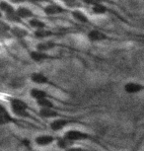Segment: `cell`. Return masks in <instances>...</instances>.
I'll return each instance as SVG.
<instances>
[{
	"label": "cell",
	"mask_w": 144,
	"mask_h": 151,
	"mask_svg": "<svg viewBox=\"0 0 144 151\" xmlns=\"http://www.w3.org/2000/svg\"><path fill=\"white\" fill-rule=\"evenodd\" d=\"M0 11H1L4 15H8V14L15 12L16 7L14 6L13 4H11L9 1L1 0V1H0Z\"/></svg>",
	"instance_id": "obj_20"
},
{
	"label": "cell",
	"mask_w": 144,
	"mask_h": 151,
	"mask_svg": "<svg viewBox=\"0 0 144 151\" xmlns=\"http://www.w3.org/2000/svg\"><path fill=\"white\" fill-rule=\"evenodd\" d=\"M28 25L33 28L34 30H39V29H44L47 28V24L44 23L43 20L37 18V17H34V18L28 20Z\"/></svg>",
	"instance_id": "obj_21"
},
{
	"label": "cell",
	"mask_w": 144,
	"mask_h": 151,
	"mask_svg": "<svg viewBox=\"0 0 144 151\" xmlns=\"http://www.w3.org/2000/svg\"><path fill=\"white\" fill-rule=\"evenodd\" d=\"M16 12L22 20H30L34 18V17H36L35 14L33 12V10H31L29 7L24 6V5H21V6L17 7Z\"/></svg>",
	"instance_id": "obj_14"
},
{
	"label": "cell",
	"mask_w": 144,
	"mask_h": 151,
	"mask_svg": "<svg viewBox=\"0 0 144 151\" xmlns=\"http://www.w3.org/2000/svg\"><path fill=\"white\" fill-rule=\"evenodd\" d=\"M39 114L41 118L43 119H57L60 118L61 115L59 114L56 109H52V108H47V109H39Z\"/></svg>",
	"instance_id": "obj_15"
},
{
	"label": "cell",
	"mask_w": 144,
	"mask_h": 151,
	"mask_svg": "<svg viewBox=\"0 0 144 151\" xmlns=\"http://www.w3.org/2000/svg\"><path fill=\"white\" fill-rule=\"evenodd\" d=\"M29 31L26 28H24L23 26H20V25H15V26L11 27L10 29V36L19 40L25 39L26 37L29 36Z\"/></svg>",
	"instance_id": "obj_12"
},
{
	"label": "cell",
	"mask_w": 144,
	"mask_h": 151,
	"mask_svg": "<svg viewBox=\"0 0 144 151\" xmlns=\"http://www.w3.org/2000/svg\"><path fill=\"white\" fill-rule=\"evenodd\" d=\"M70 14H71L72 18L74 19L75 21L81 23V24H88L90 22V19H89V17L87 16V14L84 12V11L78 9V8L72 9L70 11Z\"/></svg>",
	"instance_id": "obj_13"
},
{
	"label": "cell",
	"mask_w": 144,
	"mask_h": 151,
	"mask_svg": "<svg viewBox=\"0 0 144 151\" xmlns=\"http://www.w3.org/2000/svg\"><path fill=\"white\" fill-rule=\"evenodd\" d=\"M16 124V119L14 118L12 114L9 113L7 108L3 104L0 103V127L2 125H6L9 124Z\"/></svg>",
	"instance_id": "obj_6"
},
{
	"label": "cell",
	"mask_w": 144,
	"mask_h": 151,
	"mask_svg": "<svg viewBox=\"0 0 144 151\" xmlns=\"http://www.w3.org/2000/svg\"><path fill=\"white\" fill-rule=\"evenodd\" d=\"M4 17V14L1 12V11H0V19H2Z\"/></svg>",
	"instance_id": "obj_28"
},
{
	"label": "cell",
	"mask_w": 144,
	"mask_h": 151,
	"mask_svg": "<svg viewBox=\"0 0 144 151\" xmlns=\"http://www.w3.org/2000/svg\"><path fill=\"white\" fill-rule=\"evenodd\" d=\"M0 151H2V150H0Z\"/></svg>",
	"instance_id": "obj_30"
},
{
	"label": "cell",
	"mask_w": 144,
	"mask_h": 151,
	"mask_svg": "<svg viewBox=\"0 0 144 151\" xmlns=\"http://www.w3.org/2000/svg\"><path fill=\"white\" fill-rule=\"evenodd\" d=\"M29 92H30L31 98H33L34 100H36V101L39 99H44V98H50L47 91H44L43 89H39V88H32Z\"/></svg>",
	"instance_id": "obj_18"
},
{
	"label": "cell",
	"mask_w": 144,
	"mask_h": 151,
	"mask_svg": "<svg viewBox=\"0 0 144 151\" xmlns=\"http://www.w3.org/2000/svg\"><path fill=\"white\" fill-rule=\"evenodd\" d=\"M87 39L91 42H106V41H112V40L115 41V39L111 38V37L109 35H107L104 31L99 30V29L90 30L88 34H87Z\"/></svg>",
	"instance_id": "obj_2"
},
{
	"label": "cell",
	"mask_w": 144,
	"mask_h": 151,
	"mask_svg": "<svg viewBox=\"0 0 144 151\" xmlns=\"http://www.w3.org/2000/svg\"><path fill=\"white\" fill-rule=\"evenodd\" d=\"M28 3L38 5V4H43V3H50V0H28Z\"/></svg>",
	"instance_id": "obj_25"
},
{
	"label": "cell",
	"mask_w": 144,
	"mask_h": 151,
	"mask_svg": "<svg viewBox=\"0 0 144 151\" xmlns=\"http://www.w3.org/2000/svg\"><path fill=\"white\" fill-rule=\"evenodd\" d=\"M71 122H72L71 121H69V119H67L57 118V119H53L52 122H50L49 127L53 132H60V130L65 129L67 125H69Z\"/></svg>",
	"instance_id": "obj_10"
},
{
	"label": "cell",
	"mask_w": 144,
	"mask_h": 151,
	"mask_svg": "<svg viewBox=\"0 0 144 151\" xmlns=\"http://www.w3.org/2000/svg\"><path fill=\"white\" fill-rule=\"evenodd\" d=\"M56 137L50 134H41L36 136L34 141L38 146H49L52 143L56 142Z\"/></svg>",
	"instance_id": "obj_11"
},
{
	"label": "cell",
	"mask_w": 144,
	"mask_h": 151,
	"mask_svg": "<svg viewBox=\"0 0 144 151\" xmlns=\"http://www.w3.org/2000/svg\"><path fill=\"white\" fill-rule=\"evenodd\" d=\"M29 56L34 62H36V63H43L44 61H49V60H52V59L55 58L54 56L49 55V52H41V50H31L29 52Z\"/></svg>",
	"instance_id": "obj_4"
},
{
	"label": "cell",
	"mask_w": 144,
	"mask_h": 151,
	"mask_svg": "<svg viewBox=\"0 0 144 151\" xmlns=\"http://www.w3.org/2000/svg\"><path fill=\"white\" fill-rule=\"evenodd\" d=\"M37 105L39 107V109H47V108H52V109H56L54 103L49 98H44L36 101Z\"/></svg>",
	"instance_id": "obj_23"
},
{
	"label": "cell",
	"mask_w": 144,
	"mask_h": 151,
	"mask_svg": "<svg viewBox=\"0 0 144 151\" xmlns=\"http://www.w3.org/2000/svg\"><path fill=\"white\" fill-rule=\"evenodd\" d=\"M110 8L103 4L100 0H95L91 3V12L95 16H102L106 15L110 12Z\"/></svg>",
	"instance_id": "obj_9"
},
{
	"label": "cell",
	"mask_w": 144,
	"mask_h": 151,
	"mask_svg": "<svg viewBox=\"0 0 144 151\" xmlns=\"http://www.w3.org/2000/svg\"><path fill=\"white\" fill-rule=\"evenodd\" d=\"M123 90L126 94L129 95H134V94H139L144 92V84L139 83V82L129 81L126 82L123 86Z\"/></svg>",
	"instance_id": "obj_8"
},
{
	"label": "cell",
	"mask_w": 144,
	"mask_h": 151,
	"mask_svg": "<svg viewBox=\"0 0 144 151\" xmlns=\"http://www.w3.org/2000/svg\"><path fill=\"white\" fill-rule=\"evenodd\" d=\"M43 11L47 16H57L60 15V14L68 12V10L65 9L62 5H59L56 3H49L46 5L43 8Z\"/></svg>",
	"instance_id": "obj_5"
},
{
	"label": "cell",
	"mask_w": 144,
	"mask_h": 151,
	"mask_svg": "<svg viewBox=\"0 0 144 151\" xmlns=\"http://www.w3.org/2000/svg\"><path fill=\"white\" fill-rule=\"evenodd\" d=\"M64 136L66 138H68L69 140L73 142L77 141H84V140H91L93 137L89 134L88 132H82V130L78 129H69L64 133Z\"/></svg>",
	"instance_id": "obj_3"
},
{
	"label": "cell",
	"mask_w": 144,
	"mask_h": 151,
	"mask_svg": "<svg viewBox=\"0 0 144 151\" xmlns=\"http://www.w3.org/2000/svg\"><path fill=\"white\" fill-rule=\"evenodd\" d=\"M8 1H9L10 3L13 4V5H18V6H21V5L27 3L28 0H8Z\"/></svg>",
	"instance_id": "obj_26"
},
{
	"label": "cell",
	"mask_w": 144,
	"mask_h": 151,
	"mask_svg": "<svg viewBox=\"0 0 144 151\" xmlns=\"http://www.w3.org/2000/svg\"><path fill=\"white\" fill-rule=\"evenodd\" d=\"M137 37H140V38L144 39V34H141V35H137Z\"/></svg>",
	"instance_id": "obj_29"
},
{
	"label": "cell",
	"mask_w": 144,
	"mask_h": 151,
	"mask_svg": "<svg viewBox=\"0 0 144 151\" xmlns=\"http://www.w3.org/2000/svg\"><path fill=\"white\" fill-rule=\"evenodd\" d=\"M9 105L13 116L24 119H34L30 114L29 105L24 100L19 98H11L9 100Z\"/></svg>",
	"instance_id": "obj_1"
},
{
	"label": "cell",
	"mask_w": 144,
	"mask_h": 151,
	"mask_svg": "<svg viewBox=\"0 0 144 151\" xmlns=\"http://www.w3.org/2000/svg\"><path fill=\"white\" fill-rule=\"evenodd\" d=\"M57 45H58L54 42L44 40V41L39 42L36 45V50H41V52H49V50H52L53 48H55Z\"/></svg>",
	"instance_id": "obj_16"
},
{
	"label": "cell",
	"mask_w": 144,
	"mask_h": 151,
	"mask_svg": "<svg viewBox=\"0 0 144 151\" xmlns=\"http://www.w3.org/2000/svg\"><path fill=\"white\" fill-rule=\"evenodd\" d=\"M53 35H54V33L52 31H50L49 29H47V28L35 30V32H34V38L41 40V41H44V40H47L49 37H52Z\"/></svg>",
	"instance_id": "obj_17"
},
{
	"label": "cell",
	"mask_w": 144,
	"mask_h": 151,
	"mask_svg": "<svg viewBox=\"0 0 144 151\" xmlns=\"http://www.w3.org/2000/svg\"><path fill=\"white\" fill-rule=\"evenodd\" d=\"M4 18H5V21L8 23H12V24H15V25H24V22H23L24 20H22L20 18L16 11L14 13L4 15Z\"/></svg>",
	"instance_id": "obj_22"
},
{
	"label": "cell",
	"mask_w": 144,
	"mask_h": 151,
	"mask_svg": "<svg viewBox=\"0 0 144 151\" xmlns=\"http://www.w3.org/2000/svg\"><path fill=\"white\" fill-rule=\"evenodd\" d=\"M60 1L67 7L75 6V5H77L79 3V0H60Z\"/></svg>",
	"instance_id": "obj_24"
},
{
	"label": "cell",
	"mask_w": 144,
	"mask_h": 151,
	"mask_svg": "<svg viewBox=\"0 0 144 151\" xmlns=\"http://www.w3.org/2000/svg\"><path fill=\"white\" fill-rule=\"evenodd\" d=\"M31 81L34 82L35 84L50 85V86L59 88L57 85H55L53 82L50 81V79L47 77V75H44V73H41V72H33L32 74H31Z\"/></svg>",
	"instance_id": "obj_7"
},
{
	"label": "cell",
	"mask_w": 144,
	"mask_h": 151,
	"mask_svg": "<svg viewBox=\"0 0 144 151\" xmlns=\"http://www.w3.org/2000/svg\"><path fill=\"white\" fill-rule=\"evenodd\" d=\"M74 143L75 142L69 140V139L66 138L65 136H63V137H59V138L56 139V146H57L59 149L64 150V151H65L66 149H68V148H70V147L74 146Z\"/></svg>",
	"instance_id": "obj_19"
},
{
	"label": "cell",
	"mask_w": 144,
	"mask_h": 151,
	"mask_svg": "<svg viewBox=\"0 0 144 151\" xmlns=\"http://www.w3.org/2000/svg\"><path fill=\"white\" fill-rule=\"evenodd\" d=\"M65 151H87V150H86V149H84V148L80 147V146H78V147L72 146V147L68 148V149H66Z\"/></svg>",
	"instance_id": "obj_27"
}]
</instances>
